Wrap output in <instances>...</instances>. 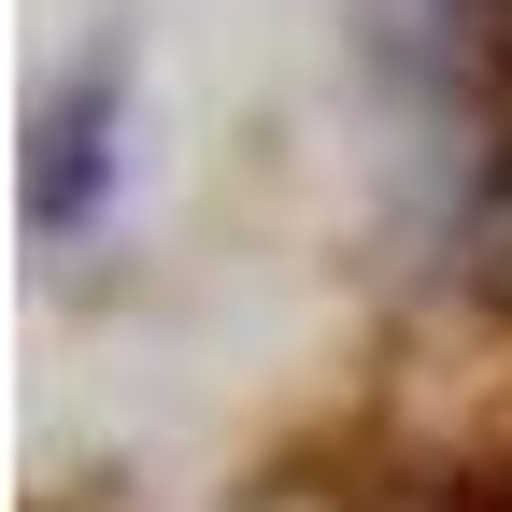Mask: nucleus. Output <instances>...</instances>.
Here are the masks:
<instances>
[{
  "label": "nucleus",
  "instance_id": "f257e3e1",
  "mask_svg": "<svg viewBox=\"0 0 512 512\" xmlns=\"http://www.w3.org/2000/svg\"><path fill=\"white\" fill-rule=\"evenodd\" d=\"M399 72L427 86L470 242L512 271V0H399Z\"/></svg>",
  "mask_w": 512,
  "mask_h": 512
}]
</instances>
